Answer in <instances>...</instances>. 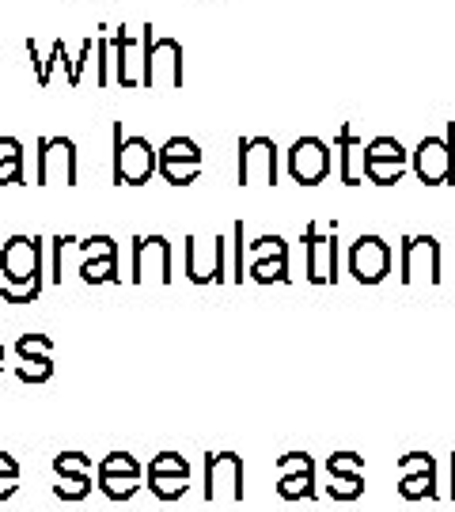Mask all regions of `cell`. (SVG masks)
Wrapping results in <instances>:
<instances>
[{
	"instance_id": "obj_21",
	"label": "cell",
	"mask_w": 455,
	"mask_h": 512,
	"mask_svg": "<svg viewBox=\"0 0 455 512\" xmlns=\"http://www.w3.org/2000/svg\"><path fill=\"white\" fill-rule=\"evenodd\" d=\"M145 475H182V478H190V459L179 456V452H160V456L148 463Z\"/></svg>"
},
{
	"instance_id": "obj_37",
	"label": "cell",
	"mask_w": 455,
	"mask_h": 512,
	"mask_svg": "<svg viewBox=\"0 0 455 512\" xmlns=\"http://www.w3.org/2000/svg\"><path fill=\"white\" fill-rule=\"evenodd\" d=\"M0 372H4V357H0Z\"/></svg>"
},
{
	"instance_id": "obj_31",
	"label": "cell",
	"mask_w": 455,
	"mask_h": 512,
	"mask_svg": "<svg viewBox=\"0 0 455 512\" xmlns=\"http://www.w3.org/2000/svg\"><path fill=\"white\" fill-rule=\"evenodd\" d=\"M232 243H236V270H232V281H243V220L232 224Z\"/></svg>"
},
{
	"instance_id": "obj_34",
	"label": "cell",
	"mask_w": 455,
	"mask_h": 512,
	"mask_svg": "<svg viewBox=\"0 0 455 512\" xmlns=\"http://www.w3.org/2000/svg\"><path fill=\"white\" fill-rule=\"evenodd\" d=\"M65 243H69V236L54 239V285H61V255H65Z\"/></svg>"
},
{
	"instance_id": "obj_38",
	"label": "cell",
	"mask_w": 455,
	"mask_h": 512,
	"mask_svg": "<svg viewBox=\"0 0 455 512\" xmlns=\"http://www.w3.org/2000/svg\"><path fill=\"white\" fill-rule=\"evenodd\" d=\"M0 357H4V346H0Z\"/></svg>"
},
{
	"instance_id": "obj_6",
	"label": "cell",
	"mask_w": 455,
	"mask_h": 512,
	"mask_svg": "<svg viewBox=\"0 0 455 512\" xmlns=\"http://www.w3.org/2000/svg\"><path fill=\"white\" fill-rule=\"evenodd\" d=\"M205 501H243V459L236 452L205 456Z\"/></svg>"
},
{
	"instance_id": "obj_19",
	"label": "cell",
	"mask_w": 455,
	"mask_h": 512,
	"mask_svg": "<svg viewBox=\"0 0 455 512\" xmlns=\"http://www.w3.org/2000/svg\"><path fill=\"white\" fill-rule=\"evenodd\" d=\"M156 171L164 175V183L190 186L201 175V164H194V160H160V167H156Z\"/></svg>"
},
{
	"instance_id": "obj_17",
	"label": "cell",
	"mask_w": 455,
	"mask_h": 512,
	"mask_svg": "<svg viewBox=\"0 0 455 512\" xmlns=\"http://www.w3.org/2000/svg\"><path fill=\"white\" fill-rule=\"evenodd\" d=\"M95 475H129V478H141L145 471H141L137 456H129V452H110V456L99 459Z\"/></svg>"
},
{
	"instance_id": "obj_24",
	"label": "cell",
	"mask_w": 455,
	"mask_h": 512,
	"mask_svg": "<svg viewBox=\"0 0 455 512\" xmlns=\"http://www.w3.org/2000/svg\"><path fill=\"white\" fill-rule=\"evenodd\" d=\"M16 376L23 384H46L54 376V357H31L16 368Z\"/></svg>"
},
{
	"instance_id": "obj_22",
	"label": "cell",
	"mask_w": 455,
	"mask_h": 512,
	"mask_svg": "<svg viewBox=\"0 0 455 512\" xmlns=\"http://www.w3.org/2000/svg\"><path fill=\"white\" fill-rule=\"evenodd\" d=\"M54 494L61 501H84L91 494V475H57Z\"/></svg>"
},
{
	"instance_id": "obj_1",
	"label": "cell",
	"mask_w": 455,
	"mask_h": 512,
	"mask_svg": "<svg viewBox=\"0 0 455 512\" xmlns=\"http://www.w3.org/2000/svg\"><path fill=\"white\" fill-rule=\"evenodd\" d=\"M0 274H4L0 296L8 304H31L42 293V239L38 236L8 239L0 247Z\"/></svg>"
},
{
	"instance_id": "obj_13",
	"label": "cell",
	"mask_w": 455,
	"mask_h": 512,
	"mask_svg": "<svg viewBox=\"0 0 455 512\" xmlns=\"http://www.w3.org/2000/svg\"><path fill=\"white\" fill-rule=\"evenodd\" d=\"M23 183V145L16 137H0V186Z\"/></svg>"
},
{
	"instance_id": "obj_8",
	"label": "cell",
	"mask_w": 455,
	"mask_h": 512,
	"mask_svg": "<svg viewBox=\"0 0 455 512\" xmlns=\"http://www.w3.org/2000/svg\"><path fill=\"white\" fill-rule=\"evenodd\" d=\"M148 277L171 285V243L164 236L133 239V285H145Z\"/></svg>"
},
{
	"instance_id": "obj_27",
	"label": "cell",
	"mask_w": 455,
	"mask_h": 512,
	"mask_svg": "<svg viewBox=\"0 0 455 512\" xmlns=\"http://www.w3.org/2000/svg\"><path fill=\"white\" fill-rule=\"evenodd\" d=\"M95 65H99V73H95V84L99 88H107L110 80H114V57H110V38H95Z\"/></svg>"
},
{
	"instance_id": "obj_33",
	"label": "cell",
	"mask_w": 455,
	"mask_h": 512,
	"mask_svg": "<svg viewBox=\"0 0 455 512\" xmlns=\"http://www.w3.org/2000/svg\"><path fill=\"white\" fill-rule=\"evenodd\" d=\"M330 494L334 497H357L361 494V486H357L353 478H346V482H330Z\"/></svg>"
},
{
	"instance_id": "obj_5",
	"label": "cell",
	"mask_w": 455,
	"mask_h": 512,
	"mask_svg": "<svg viewBox=\"0 0 455 512\" xmlns=\"http://www.w3.org/2000/svg\"><path fill=\"white\" fill-rule=\"evenodd\" d=\"M224 251H228V239L213 236V239H201V236H186V277L194 285H220L228 281V270H224Z\"/></svg>"
},
{
	"instance_id": "obj_9",
	"label": "cell",
	"mask_w": 455,
	"mask_h": 512,
	"mask_svg": "<svg viewBox=\"0 0 455 512\" xmlns=\"http://www.w3.org/2000/svg\"><path fill=\"white\" fill-rule=\"evenodd\" d=\"M330 167V156L327 148H323V141H315V137H304V141H296L289 152V171L296 183L304 186H315L323 175H327Z\"/></svg>"
},
{
	"instance_id": "obj_25",
	"label": "cell",
	"mask_w": 455,
	"mask_h": 512,
	"mask_svg": "<svg viewBox=\"0 0 455 512\" xmlns=\"http://www.w3.org/2000/svg\"><path fill=\"white\" fill-rule=\"evenodd\" d=\"M19 361H31V357H54V342L46 334H19L16 342Z\"/></svg>"
},
{
	"instance_id": "obj_26",
	"label": "cell",
	"mask_w": 455,
	"mask_h": 512,
	"mask_svg": "<svg viewBox=\"0 0 455 512\" xmlns=\"http://www.w3.org/2000/svg\"><path fill=\"white\" fill-rule=\"evenodd\" d=\"M54 471L57 475H91V456H84V452H61V456H54Z\"/></svg>"
},
{
	"instance_id": "obj_15",
	"label": "cell",
	"mask_w": 455,
	"mask_h": 512,
	"mask_svg": "<svg viewBox=\"0 0 455 512\" xmlns=\"http://www.w3.org/2000/svg\"><path fill=\"white\" fill-rule=\"evenodd\" d=\"M277 494L285 497V501H300V497H315V475H311V467L304 471H296V475H281V486H277Z\"/></svg>"
},
{
	"instance_id": "obj_4",
	"label": "cell",
	"mask_w": 455,
	"mask_h": 512,
	"mask_svg": "<svg viewBox=\"0 0 455 512\" xmlns=\"http://www.w3.org/2000/svg\"><path fill=\"white\" fill-rule=\"evenodd\" d=\"M38 186H76V145L73 137H42L38 141Z\"/></svg>"
},
{
	"instance_id": "obj_35",
	"label": "cell",
	"mask_w": 455,
	"mask_h": 512,
	"mask_svg": "<svg viewBox=\"0 0 455 512\" xmlns=\"http://www.w3.org/2000/svg\"><path fill=\"white\" fill-rule=\"evenodd\" d=\"M16 490H19V478L0 475V501H8V497H16Z\"/></svg>"
},
{
	"instance_id": "obj_18",
	"label": "cell",
	"mask_w": 455,
	"mask_h": 512,
	"mask_svg": "<svg viewBox=\"0 0 455 512\" xmlns=\"http://www.w3.org/2000/svg\"><path fill=\"white\" fill-rule=\"evenodd\" d=\"M145 478H148V490L160 497V501H179L190 490V478L182 475H145Z\"/></svg>"
},
{
	"instance_id": "obj_16",
	"label": "cell",
	"mask_w": 455,
	"mask_h": 512,
	"mask_svg": "<svg viewBox=\"0 0 455 512\" xmlns=\"http://www.w3.org/2000/svg\"><path fill=\"white\" fill-rule=\"evenodd\" d=\"M80 277H84L88 285L118 281V258H84V262H80Z\"/></svg>"
},
{
	"instance_id": "obj_30",
	"label": "cell",
	"mask_w": 455,
	"mask_h": 512,
	"mask_svg": "<svg viewBox=\"0 0 455 512\" xmlns=\"http://www.w3.org/2000/svg\"><path fill=\"white\" fill-rule=\"evenodd\" d=\"M91 54H95V38H84V42H80V57L69 61V84H73V88L84 80V65L91 61Z\"/></svg>"
},
{
	"instance_id": "obj_11",
	"label": "cell",
	"mask_w": 455,
	"mask_h": 512,
	"mask_svg": "<svg viewBox=\"0 0 455 512\" xmlns=\"http://www.w3.org/2000/svg\"><path fill=\"white\" fill-rule=\"evenodd\" d=\"M334 266H338V247L334 236H319L315 224H308V277L311 281H334Z\"/></svg>"
},
{
	"instance_id": "obj_3",
	"label": "cell",
	"mask_w": 455,
	"mask_h": 512,
	"mask_svg": "<svg viewBox=\"0 0 455 512\" xmlns=\"http://www.w3.org/2000/svg\"><path fill=\"white\" fill-rule=\"evenodd\" d=\"M145 65L141 84L145 88H179L182 84V46L175 38H152V27H145Z\"/></svg>"
},
{
	"instance_id": "obj_20",
	"label": "cell",
	"mask_w": 455,
	"mask_h": 512,
	"mask_svg": "<svg viewBox=\"0 0 455 512\" xmlns=\"http://www.w3.org/2000/svg\"><path fill=\"white\" fill-rule=\"evenodd\" d=\"M95 482H99L103 497H110V501H129V497L141 490L137 486L141 478H129V475H95Z\"/></svg>"
},
{
	"instance_id": "obj_23",
	"label": "cell",
	"mask_w": 455,
	"mask_h": 512,
	"mask_svg": "<svg viewBox=\"0 0 455 512\" xmlns=\"http://www.w3.org/2000/svg\"><path fill=\"white\" fill-rule=\"evenodd\" d=\"M160 160H194V164H201V148L190 137H171L160 145Z\"/></svg>"
},
{
	"instance_id": "obj_36",
	"label": "cell",
	"mask_w": 455,
	"mask_h": 512,
	"mask_svg": "<svg viewBox=\"0 0 455 512\" xmlns=\"http://www.w3.org/2000/svg\"><path fill=\"white\" fill-rule=\"evenodd\" d=\"M0 475H8V478H19V463L8 452H0Z\"/></svg>"
},
{
	"instance_id": "obj_7",
	"label": "cell",
	"mask_w": 455,
	"mask_h": 512,
	"mask_svg": "<svg viewBox=\"0 0 455 512\" xmlns=\"http://www.w3.org/2000/svg\"><path fill=\"white\" fill-rule=\"evenodd\" d=\"M277 183V145L270 137H243L239 141V186Z\"/></svg>"
},
{
	"instance_id": "obj_10",
	"label": "cell",
	"mask_w": 455,
	"mask_h": 512,
	"mask_svg": "<svg viewBox=\"0 0 455 512\" xmlns=\"http://www.w3.org/2000/svg\"><path fill=\"white\" fill-rule=\"evenodd\" d=\"M110 57H114V80L122 88H137L141 84V73H137L141 61H137V46L126 35V27H114V35H110Z\"/></svg>"
},
{
	"instance_id": "obj_29",
	"label": "cell",
	"mask_w": 455,
	"mask_h": 512,
	"mask_svg": "<svg viewBox=\"0 0 455 512\" xmlns=\"http://www.w3.org/2000/svg\"><path fill=\"white\" fill-rule=\"evenodd\" d=\"M251 258H273V255H285V239L281 236H258L255 243H247Z\"/></svg>"
},
{
	"instance_id": "obj_12",
	"label": "cell",
	"mask_w": 455,
	"mask_h": 512,
	"mask_svg": "<svg viewBox=\"0 0 455 512\" xmlns=\"http://www.w3.org/2000/svg\"><path fill=\"white\" fill-rule=\"evenodd\" d=\"M383 266H387V255H383L380 239H361L353 251V274L361 281H376L383 274Z\"/></svg>"
},
{
	"instance_id": "obj_14",
	"label": "cell",
	"mask_w": 455,
	"mask_h": 512,
	"mask_svg": "<svg viewBox=\"0 0 455 512\" xmlns=\"http://www.w3.org/2000/svg\"><path fill=\"white\" fill-rule=\"evenodd\" d=\"M247 277H251V281H258V285H270V281H289V258H285V255L251 258Z\"/></svg>"
},
{
	"instance_id": "obj_28",
	"label": "cell",
	"mask_w": 455,
	"mask_h": 512,
	"mask_svg": "<svg viewBox=\"0 0 455 512\" xmlns=\"http://www.w3.org/2000/svg\"><path fill=\"white\" fill-rule=\"evenodd\" d=\"M80 251L84 258H118V243L110 236H88L80 243Z\"/></svg>"
},
{
	"instance_id": "obj_32",
	"label": "cell",
	"mask_w": 455,
	"mask_h": 512,
	"mask_svg": "<svg viewBox=\"0 0 455 512\" xmlns=\"http://www.w3.org/2000/svg\"><path fill=\"white\" fill-rule=\"evenodd\" d=\"M304 467H311V459L304 456V452H289V456L277 459V471H281V475H289V471H304Z\"/></svg>"
},
{
	"instance_id": "obj_2",
	"label": "cell",
	"mask_w": 455,
	"mask_h": 512,
	"mask_svg": "<svg viewBox=\"0 0 455 512\" xmlns=\"http://www.w3.org/2000/svg\"><path fill=\"white\" fill-rule=\"evenodd\" d=\"M160 167V148H152L145 137H122V126H114V183L145 186Z\"/></svg>"
}]
</instances>
